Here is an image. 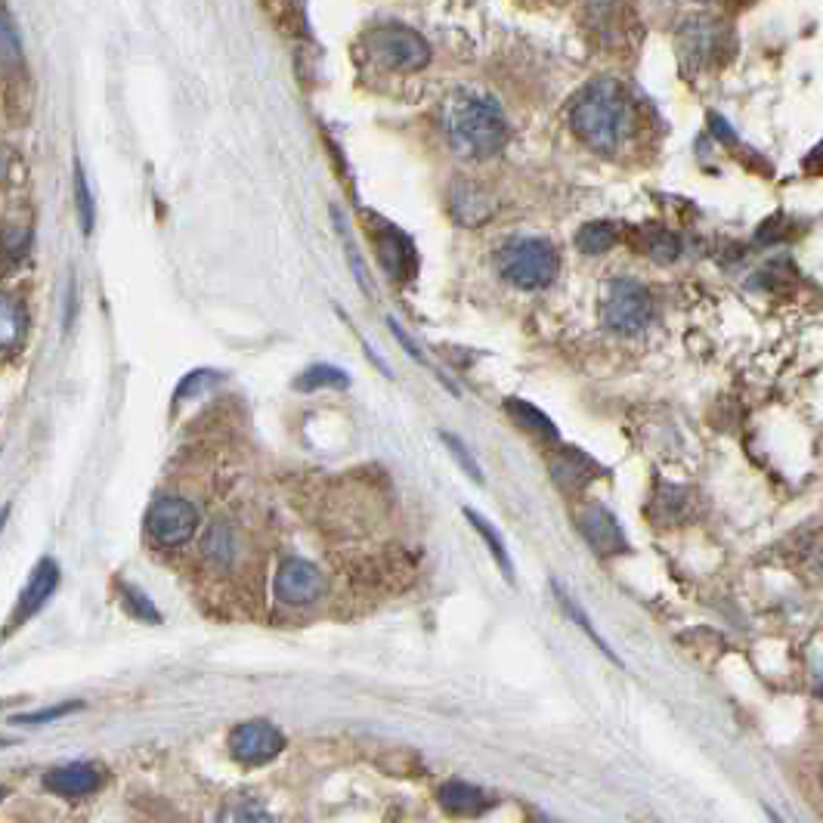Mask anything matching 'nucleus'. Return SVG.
Masks as SVG:
<instances>
[{"label": "nucleus", "mask_w": 823, "mask_h": 823, "mask_svg": "<svg viewBox=\"0 0 823 823\" xmlns=\"http://www.w3.org/2000/svg\"><path fill=\"white\" fill-rule=\"evenodd\" d=\"M29 331V309L16 294L0 292V360L13 357Z\"/></svg>", "instance_id": "nucleus-13"}, {"label": "nucleus", "mask_w": 823, "mask_h": 823, "mask_svg": "<svg viewBox=\"0 0 823 823\" xmlns=\"http://www.w3.org/2000/svg\"><path fill=\"white\" fill-rule=\"evenodd\" d=\"M600 316H604L607 328H613L619 335H635L651 323V292L632 279H613L604 292Z\"/></svg>", "instance_id": "nucleus-5"}, {"label": "nucleus", "mask_w": 823, "mask_h": 823, "mask_svg": "<svg viewBox=\"0 0 823 823\" xmlns=\"http://www.w3.org/2000/svg\"><path fill=\"white\" fill-rule=\"evenodd\" d=\"M124 604H127V610L134 613V617L146 619V622H158V610L153 607V600L146 598V595H139L137 588H124Z\"/></svg>", "instance_id": "nucleus-25"}, {"label": "nucleus", "mask_w": 823, "mask_h": 823, "mask_svg": "<svg viewBox=\"0 0 823 823\" xmlns=\"http://www.w3.org/2000/svg\"><path fill=\"white\" fill-rule=\"evenodd\" d=\"M350 384V377L341 369H335V365H313L307 369L304 375L294 381V387L297 391H319V387H347Z\"/></svg>", "instance_id": "nucleus-20"}, {"label": "nucleus", "mask_w": 823, "mask_h": 823, "mask_svg": "<svg viewBox=\"0 0 823 823\" xmlns=\"http://www.w3.org/2000/svg\"><path fill=\"white\" fill-rule=\"evenodd\" d=\"M29 229L25 226H7L3 236H0V255L7 263H19V260L29 255Z\"/></svg>", "instance_id": "nucleus-22"}, {"label": "nucleus", "mask_w": 823, "mask_h": 823, "mask_svg": "<svg viewBox=\"0 0 823 823\" xmlns=\"http://www.w3.org/2000/svg\"><path fill=\"white\" fill-rule=\"evenodd\" d=\"M233 755L239 758L241 765H267L270 758L282 753L285 737L275 731L270 721H245L233 731Z\"/></svg>", "instance_id": "nucleus-8"}, {"label": "nucleus", "mask_w": 823, "mask_h": 823, "mask_svg": "<svg viewBox=\"0 0 823 823\" xmlns=\"http://www.w3.org/2000/svg\"><path fill=\"white\" fill-rule=\"evenodd\" d=\"M56 585H59V566L53 564L50 557H44V561L35 566L32 579H29L22 598H19L16 613H13V625H19L22 619L35 617L37 610L50 600V595L56 591Z\"/></svg>", "instance_id": "nucleus-11"}, {"label": "nucleus", "mask_w": 823, "mask_h": 823, "mask_svg": "<svg viewBox=\"0 0 823 823\" xmlns=\"http://www.w3.org/2000/svg\"><path fill=\"white\" fill-rule=\"evenodd\" d=\"M570 124H573V134L583 139L588 149L617 153L632 134L635 105L625 87L613 78H604L585 87L576 97V103L570 109Z\"/></svg>", "instance_id": "nucleus-1"}, {"label": "nucleus", "mask_w": 823, "mask_h": 823, "mask_svg": "<svg viewBox=\"0 0 823 823\" xmlns=\"http://www.w3.org/2000/svg\"><path fill=\"white\" fill-rule=\"evenodd\" d=\"M326 591V576L319 573V566L301 557H289L275 573V598L289 607H307Z\"/></svg>", "instance_id": "nucleus-7"}, {"label": "nucleus", "mask_w": 823, "mask_h": 823, "mask_svg": "<svg viewBox=\"0 0 823 823\" xmlns=\"http://www.w3.org/2000/svg\"><path fill=\"white\" fill-rule=\"evenodd\" d=\"M443 131L449 146L464 158H489L508 139L505 112L481 90H455L443 103Z\"/></svg>", "instance_id": "nucleus-2"}, {"label": "nucleus", "mask_w": 823, "mask_h": 823, "mask_svg": "<svg viewBox=\"0 0 823 823\" xmlns=\"http://www.w3.org/2000/svg\"><path fill=\"white\" fill-rule=\"evenodd\" d=\"M369 229H372V239H375L377 260L387 270V275L396 279V282L412 275V270H415V248H412L409 236H403L396 226L381 221V217H372Z\"/></svg>", "instance_id": "nucleus-9"}, {"label": "nucleus", "mask_w": 823, "mask_h": 823, "mask_svg": "<svg viewBox=\"0 0 823 823\" xmlns=\"http://www.w3.org/2000/svg\"><path fill=\"white\" fill-rule=\"evenodd\" d=\"M443 440H447V447L452 449V455H455V459H459V462H462L464 471H467V474H471V481L483 483L481 467H477V462H474V459H471V452H467V449H464L462 440H459V437H449V433H443Z\"/></svg>", "instance_id": "nucleus-27"}, {"label": "nucleus", "mask_w": 823, "mask_h": 823, "mask_svg": "<svg viewBox=\"0 0 823 823\" xmlns=\"http://www.w3.org/2000/svg\"><path fill=\"white\" fill-rule=\"evenodd\" d=\"M81 709V703H63V706H50V709H37V712H22L13 719V724H47V721L66 719L69 712Z\"/></svg>", "instance_id": "nucleus-24"}, {"label": "nucleus", "mask_w": 823, "mask_h": 823, "mask_svg": "<svg viewBox=\"0 0 823 823\" xmlns=\"http://www.w3.org/2000/svg\"><path fill=\"white\" fill-rule=\"evenodd\" d=\"M437 799H440V805L449 814H455V818H477L483 814L486 808L493 805L489 799H486V792L477 787H471V783H462V780H449L440 787L437 792Z\"/></svg>", "instance_id": "nucleus-14"}, {"label": "nucleus", "mask_w": 823, "mask_h": 823, "mask_svg": "<svg viewBox=\"0 0 823 823\" xmlns=\"http://www.w3.org/2000/svg\"><path fill=\"white\" fill-rule=\"evenodd\" d=\"M467 520L477 527V532H481L483 539H486V545H489V551H493V557H496V564L505 570V576L515 583V566H511V557H508V551H505V545H501V539H498L496 532H493V527H489V520L481 515H474V511H467Z\"/></svg>", "instance_id": "nucleus-21"}, {"label": "nucleus", "mask_w": 823, "mask_h": 823, "mask_svg": "<svg viewBox=\"0 0 823 823\" xmlns=\"http://www.w3.org/2000/svg\"><path fill=\"white\" fill-rule=\"evenodd\" d=\"M146 527H149V535H153L158 545L177 549V545L189 542L195 535V530H199V511L189 505L187 498L161 496L149 508Z\"/></svg>", "instance_id": "nucleus-6"}, {"label": "nucleus", "mask_w": 823, "mask_h": 823, "mask_svg": "<svg viewBox=\"0 0 823 823\" xmlns=\"http://www.w3.org/2000/svg\"><path fill=\"white\" fill-rule=\"evenodd\" d=\"M508 412L515 415V421L520 425V428L532 430V433H535V437H542V440H557V428H554L549 418L535 409V406H530V403L508 399Z\"/></svg>", "instance_id": "nucleus-19"}, {"label": "nucleus", "mask_w": 823, "mask_h": 823, "mask_svg": "<svg viewBox=\"0 0 823 823\" xmlns=\"http://www.w3.org/2000/svg\"><path fill=\"white\" fill-rule=\"evenodd\" d=\"M19 69H22V41H19V32L10 13L0 7V71L13 75Z\"/></svg>", "instance_id": "nucleus-18"}, {"label": "nucleus", "mask_w": 823, "mask_h": 823, "mask_svg": "<svg viewBox=\"0 0 823 823\" xmlns=\"http://www.w3.org/2000/svg\"><path fill=\"white\" fill-rule=\"evenodd\" d=\"M365 50L391 71H418L428 66L430 47L425 37L403 25H381L365 37Z\"/></svg>", "instance_id": "nucleus-4"}, {"label": "nucleus", "mask_w": 823, "mask_h": 823, "mask_svg": "<svg viewBox=\"0 0 823 823\" xmlns=\"http://www.w3.org/2000/svg\"><path fill=\"white\" fill-rule=\"evenodd\" d=\"M583 532L585 539H588V545L598 551V554H619V551L629 549L617 517L610 515V511H604V508H588L585 511Z\"/></svg>", "instance_id": "nucleus-12"}, {"label": "nucleus", "mask_w": 823, "mask_h": 823, "mask_svg": "<svg viewBox=\"0 0 823 823\" xmlns=\"http://www.w3.org/2000/svg\"><path fill=\"white\" fill-rule=\"evenodd\" d=\"M535 823H551V821H535Z\"/></svg>", "instance_id": "nucleus-28"}, {"label": "nucleus", "mask_w": 823, "mask_h": 823, "mask_svg": "<svg viewBox=\"0 0 823 823\" xmlns=\"http://www.w3.org/2000/svg\"><path fill=\"white\" fill-rule=\"evenodd\" d=\"M224 823H273V818L260 805H236L233 811H226Z\"/></svg>", "instance_id": "nucleus-26"}, {"label": "nucleus", "mask_w": 823, "mask_h": 823, "mask_svg": "<svg viewBox=\"0 0 823 823\" xmlns=\"http://www.w3.org/2000/svg\"><path fill=\"white\" fill-rule=\"evenodd\" d=\"M202 551H205L207 561L229 566L236 561V554H239V535H236V530L226 520H217V523L207 527L205 539H202Z\"/></svg>", "instance_id": "nucleus-15"}, {"label": "nucleus", "mask_w": 823, "mask_h": 823, "mask_svg": "<svg viewBox=\"0 0 823 823\" xmlns=\"http://www.w3.org/2000/svg\"><path fill=\"white\" fill-rule=\"evenodd\" d=\"M0 799H3V789H0Z\"/></svg>", "instance_id": "nucleus-29"}, {"label": "nucleus", "mask_w": 823, "mask_h": 823, "mask_svg": "<svg viewBox=\"0 0 823 823\" xmlns=\"http://www.w3.org/2000/svg\"><path fill=\"white\" fill-rule=\"evenodd\" d=\"M75 202H78L81 226H84V233H90V229H93V199H90V187H87V177L81 165H75Z\"/></svg>", "instance_id": "nucleus-23"}, {"label": "nucleus", "mask_w": 823, "mask_h": 823, "mask_svg": "<svg viewBox=\"0 0 823 823\" xmlns=\"http://www.w3.org/2000/svg\"><path fill=\"white\" fill-rule=\"evenodd\" d=\"M617 239L619 229L610 221H591L576 233V245L585 255H604V251H610L617 245Z\"/></svg>", "instance_id": "nucleus-17"}, {"label": "nucleus", "mask_w": 823, "mask_h": 823, "mask_svg": "<svg viewBox=\"0 0 823 823\" xmlns=\"http://www.w3.org/2000/svg\"><path fill=\"white\" fill-rule=\"evenodd\" d=\"M638 248L644 255H651L653 260H659V263H672L681 255V239L669 229H663V226H647V229L638 233Z\"/></svg>", "instance_id": "nucleus-16"}, {"label": "nucleus", "mask_w": 823, "mask_h": 823, "mask_svg": "<svg viewBox=\"0 0 823 823\" xmlns=\"http://www.w3.org/2000/svg\"><path fill=\"white\" fill-rule=\"evenodd\" d=\"M496 263L498 273L523 292L549 289L557 275V251L551 248V241L530 239V236L505 241L498 248Z\"/></svg>", "instance_id": "nucleus-3"}, {"label": "nucleus", "mask_w": 823, "mask_h": 823, "mask_svg": "<svg viewBox=\"0 0 823 823\" xmlns=\"http://www.w3.org/2000/svg\"><path fill=\"white\" fill-rule=\"evenodd\" d=\"M100 783H103V771L97 765H87V762L59 765L44 777V787L50 789L53 796H63V799H84L90 792H97Z\"/></svg>", "instance_id": "nucleus-10"}]
</instances>
